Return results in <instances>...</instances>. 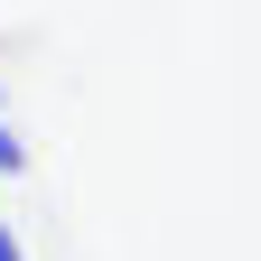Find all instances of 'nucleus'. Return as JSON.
<instances>
[{"label": "nucleus", "instance_id": "obj_1", "mask_svg": "<svg viewBox=\"0 0 261 261\" xmlns=\"http://www.w3.org/2000/svg\"><path fill=\"white\" fill-rule=\"evenodd\" d=\"M0 177H28V140H19L10 112H0Z\"/></svg>", "mask_w": 261, "mask_h": 261}, {"label": "nucleus", "instance_id": "obj_2", "mask_svg": "<svg viewBox=\"0 0 261 261\" xmlns=\"http://www.w3.org/2000/svg\"><path fill=\"white\" fill-rule=\"evenodd\" d=\"M0 261H28V243H19V224L0 215Z\"/></svg>", "mask_w": 261, "mask_h": 261}, {"label": "nucleus", "instance_id": "obj_3", "mask_svg": "<svg viewBox=\"0 0 261 261\" xmlns=\"http://www.w3.org/2000/svg\"><path fill=\"white\" fill-rule=\"evenodd\" d=\"M0 112H10V93H0Z\"/></svg>", "mask_w": 261, "mask_h": 261}]
</instances>
